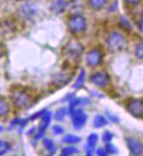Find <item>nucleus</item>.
I'll list each match as a JSON object with an SVG mask.
<instances>
[{"label":"nucleus","instance_id":"f257e3e1","mask_svg":"<svg viewBox=\"0 0 143 156\" xmlns=\"http://www.w3.org/2000/svg\"><path fill=\"white\" fill-rule=\"evenodd\" d=\"M11 99L13 105L20 110L28 109L34 104V98L27 91L21 89H15L11 93Z\"/></svg>","mask_w":143,"mask_h":156},{"label":"nucleus","instance_id":"f03ea898","mask_svg":"<svg viewBox=\"0 0 143 156\" xmlns=\"http://www.w3.org/2000/svg\"><path fill=\"white\" fill-rule=\"evenodd\" d=\"M127 41L121 33L113 31L106 38V45L112 52H120L125 48Z\"/></svg>","mask_w":143,"mask_h":156},{"label":"nucleus","instance_id":"7ed1b4c3","mask_svg":"<svg viewBox=\"0 0 143 156\" xmlns=\"http://www.w3.org/2000/svg\"><path fill=\"white\" fill-rule=\"evenodd\" d=\"M68 27L74 34L84 33L87 27L85 18L83 15L74 14L68 20Z\"/></svg>","mask_w":143,"mask_h":156},{"label":"nucleus","instance_id":"20e7f679","mask_svg":"<svg viewBox=\"0 0 143 156\" xmlns=\"http://www.w3.org/2000/svg\"><path fill=\"white\" fill-rule=\"evenodd\" d=\"M127 110L129 113L137 119H143V99L134 98L129 101L127 105Z\"/></svg>","mask_w":143,"mask_h":156},{"label":"nucleus","instance_id":"39448f33","mask_svg":"<svg viewBox=\"0 0 143 156\" xmlns=\"http://www.w3.org/2000/svg\"><path fill=\"white\" fill-rule=\"evenodd\" d=\"M64 52L66 55H68V57L72 58L74 60H77L82 55V54L84 52V47L80 43L72 41L66 46Z\"/></svg>","mask_w":143,"mask_h":156},{"label":"nucleus","instance_id":"423d86ee","mask_svg":"<svg viewBox=\"0 0 143 156\" xmlns=\"http://www.w3.org/2000/svg\"><path fill=\"white\" fill-rule=\"evenodd\" d=\"M91 82L98 88H105L110 83V76L105 72H96L91 76Z\"/></svg>","mask_w":143,"mask_h":156},{"label":"nucleus","instance_id":"0eeeda50","mask_svg":"<svg viewBox=\"0 0 143 156\" xmlns=\"http://www.w3.org/2000/svg\"><path fill=\"white\" fill-rule=\"evenodd\" d=\"M103 60V54L100 50L91 49L86 55V62L90 67H97L100 65Z\"/></svg>","mask_w":143,"mask_h":156},{"label":"nucleus","instance_id":"6e6552de","mask_svg":"<svg viewBox=\"0 0 143 156\" xmlns=\"http://www.w3.org/2000/svg\"><path fill=\"white\" fill-rule=\"evenodd\" d=\"M51 119H52V113L49 112H46L45 114L41 117V121L40 123L38 131H37L35 136H34V140L37 141L38 140L41 139L43 136H44L47 128L48 126V125L50 124Z\"/></svg>","mask_w":143,"mask_h":156},{"label":"nucleus","instance_id":"1a4fd4ad","mask_svg":"<svg viewBox=\"0 0 143 156\" xmlns=\"http://www.w3.org/2000/svg\"><path fill=\"white\" fill-rule=\"evenodd\" d=\"M72 115V125L75 129L79 130L84 126L87 122V115L82 110H76Z\"/></svg>","mask_w":143,"mask_h":156},{"label":"nucleus","instance_id":"9d476101","mask_svg":"<svg viewBox=\"0 0 143 156\" xmlns=\"http://www.w3.org/2000/svg\"><path fill=\"white\" fill-rule=\"evenodd\" d=\"M127 145L130 153L133 155H141L143 154L142 143L137 140L134 138H127Z\"/></svg>","mask_w":143,"mask_h":156},{"label":"nucleus","instance_id":"9b49d317","mask_svg":"<svg viewBox=\"0 0 143 156\" xmlns=\"http://www.w3.org/2000/svg\"><path fill=\"white\" fill-rule=\"evenodd\" d=\"M72 79V75L66 72H60L53 76V83L55 85L64 86L68 84Z\"/></svg>","mask_w":143,"mask_h":156},{"label":"nucleus","instance_id":"f8f14e48","mask_svg":"<svg viewBox=\"0 0 143 156\" xmlns=\"http://www.w3.org/2000/svg\"><path fill=\"white\" fill-rule=\"evenodd\" d=\"M98 140V136L96 133H91L87 139V144H86V154L87 155H92L93 153L95 152V147Z\"/></svg>","mask_w":143,"mask_h":156},{"label":"nucleus","instance_id":"ddd939ff","mask_svg":"<svg viewBox=\"0 0 143 156\" xmlns=\"http://www.w3.org/2000/svg\"><path fill=\"white\" fill-rule=\"evenodd\" d=\"M37 7L32 3H26L21 6V14L27 19L33 18L37 13Z\"/></svg>","mask_w":143,"mask_h":156},{"label":"nucleus","instance_id":"4468645a","mask_svg":"<svg viewBox=\"0 0 143 156\" xmlns=\"http://www.w3.org/2000/svg\"><path fill=\"white\" fill-rule=\"evenodd\" d=\"M68 3L65 0H55L51 5L50 11L55 14H61L66 10Z\"/></svg>","mask_w":143,"mask_h":156},{"label":"nucleus","instance_id":"2eb2a0df","mask_svg":"<svg viewBox=\"0 0 143 156\" xmlns=\"http://www.w3.org/2000/svg\"><path fill=\"white\" fill-rule=\"evenodd\" d=\"M43 146H44V147L48 150V152L49 153V154L50 155H53L54 154H55V152H56V147H55V143L53 142L52 140L50 139H44L42 141Z\"/></svg>","mask_w":143,"mask_h":156},{"label":"nucleus","instance_id":"dca6fc26","mask_svg":"<svg viewBox=\"0 0 143 156\" xmlns=\"http://www.w3.org/2000/svg\"><path fill=\"white\" fill-rule=\"evenodd\" d=\"M107 125V119L103 115H97L94 117L93 126L96 128H102Z\"/></svg>","mask_w":143,"mask_h":156},{"label":"nucleus","instance_id":"f3484780","mask_svg":"<svg viewBox=\"0 0 143 156\" xmlns=\"http://www.w3.org/2000/svg\"><path fill=\"white\" fill-rule=\"evenodd\" d=\"M106 3H107V0H88V4L90 7L96 11L101 10L106 5Z\"/></svg>","mask_w":143,"mask_h":156},{"label":"nucleus","instance_id":"a211bd4d","mask_svg":"<svg viewBox=\"0 0 143 156\" xmlns=\"http://www.w3.org/2000/svg\"><path fill=\"white\" fill-rule=\"evenodd\" d=\"M85 71H84V69H82V71L80 72V74H79L77 78V80L75 82V84L73 85V87L75 89H81V88H83L84 85V83H85Z\"/></svg>","mask_w":143,"mask_h":156},{"label":"nucleus","instance_id":"6ab92c4d","mask_svg":"<svg viewBox=\"0 0 143 156\" xmlns=\"http://www.w3.org/2000/svg\"><path fill=\"white\" fill-rule=\"evenodd\" d=\"M10 112V105L5 98H0V118L6 116Z\"/></svg>","mask_w":143,"mask_h":156},{"label":"nucleus","instance_id":"aec40b11","mask_svg":"<svg viewBox=\"0 0 143 156\" xmlns=\"http://www.w3.org/2000/svg\"><path fill=\"white\" fill-rule=\"evenodd\" d=\"M63 141L67 144H77L81 141V138L73 134H67L63 138Z\"/></svg>","mask_w":143,"mask_h":156},{"label":"nucleus","instance_id":"412c9836","mask_svg":"<svg viewBox=\"0 0 143 156\" xmlns=\"http://www.w3.org/2000/svg\"><path fill=\"white\" fill-rule=\"evenodd\" d=\"M79 152V150L75 147H67L62 150L61 155L63 156H69L72 155V154H76Z\"/></svg>","mask_w":143,"mask_h":156},{"label":"nucleus","instance_id":"4be33fe9","mask_svg":"<svg viewBox=\"0 0 143 156\" xmlns=\"http://www.w3.org/2000/svg\"><path fill=\"white\" fill-rule=\"evenodd\" d=\"M68 114V110L66 108H60L55 114V119L57 121H63Z\"/></svg>","mask_w":143,"mask_h":156},{"label":"nucleus","instance_id":"5701e85b","mask_svg":"<svg viewBox=\"0 0 143 156\" xmlns=\"http://www.w3.org/2000/svg\"><path fill=\"white\" fill-rule=\"evenodd\" d=\"M134 55L136 58L143 60V41L139 42L136 45L135 48H134Z\"/></svg>","mask_w":143,"mask_h":156},{"label":"nucleus","instance_id":"b1692460","mask_svg":"<svg viewBox=\"0 0 143 156\" xmlns=\"http://www.w3.org/2000/svg\"><path fill=\"white\" fill-rule=\"evenodd\" d=\"M11 144L5 140H0V155L5 154V153H7L8 151L11 150Z\"/></svg>","mask_w":143,"mask_h":156},{"label":"nucleus","instance_id":"393cba45","mask_svg":"<svg viewBox=\"0 0 143 156\" xmlns=\"http://www.w3.org/2000/svg\"><path fill=\"white\" fill-rule=\"evenodd\" d=\"M113 139V134L110 132V131H105L104 133H103V136H102V140L105 143H110L112 141V140Z\"/></svg>","mask_w":143,"mask_h":156},{"label":"nucleus","instance_id":"a878e982","mask_svg":"<svg viewBox=\"0 0 143 156\" xmlns=\"http://www.w3.org/2000/svg\"><path fill=\"white\" fill-rule=\"evenodd\" d=\"M105 149H106L108 154H117V153L119 152L117 147H115L114 145H113V144H111V143H107V144H106Z\"/></svg>","mask_w":143,"mask_h":156},{"label":"nucleus","instance_id":"bb28decb","mask_svg":"<svg viewBox=\"0 0 143 156\" xmlns=\"http://www.w3.org/2000/svg\"><path fill=\"white\" fill-rule=\"evenodd\" d=\"M47 111L46 110H41V111H40V112H36V113H34L33 116H31L29 119H27L28 120H31V121H34L35 120V119H39V118H41L43 115L45 114V112H46Z\"/></svg>","mask_w":143,"mask_h":156},{"label":"nucleus","instance_id":"cd10ccee","mask_svg":"<svg viewBox=\"0 0 143 156\" xmlns=\"http://www.w3.org/2000/svg\"><path fill=\"white\" fill-rule=\"evenodd\" d=\"M120 25H121V27H123V29H125V30H127V31H130L132 27H131V25L129 24V22L125 19V18H121V20H120Z\"/></svg>","mask_w":143,"mask_h":156},{"label":"nucleus","instance_id":"c85d7f7f","mask_svg":"<svg viewBox=\"0 0 143 156\" xmlns=\"http://www.w3.org/2000/svg\"><path fill=\"white\" fill-rule=\"evenodd\" d=\"M52 132L54 133L55 135H60L63 133L64 130H63V128L62 127V126H54L52 127Z\"/></svg>","mask_w":143,"mask_h":156},{"label":"nucleus","instance_id":"c756f323","mask_svg":"<svg viewBox=\"0 0 143 156\" xmlns=\"http://www.w3.org/2000/svg\"><path fill=\"white\" fill-rule=\"evenodd\" d=\"M107 116H108V118H109L111 120L113 121V122L117 123V122H119V121H120V119H119L117 116L113 115V114L112 113V112H107Z\"/></svg>","mask_w":143,"mask_h":156},{"label":"nucleus","instance_id":"7c9ffc66","mask_svg":"<svg viewBox=\"0 0 143 156\" xmlns=\"http://www.w3.org/2000/svg\"><path fill=\"white\" fill-rule=\"evenodd\" d=\"M107 151H106V149L105 148H102V147H100V148H98V150H97V154L99 156H105L107 155Z\"/></svg>","mask_w":143,"mask_h":156},{"label":"nucleus","instance_id":"2f4dec72","mask_svg":"<svg viewBox=\"0 0 143 156\" xmlns=\"http://www.w3.org/2000/svg\"><path fill=\"white\" fill-rule=\"evenodd\" d=\"M142 0H125V2L127 4H128L130 5H136L138 4H140Z\"/></svg>","mask_w":143,"mask_h":156},{"label":"nucleus","instance_id":"473e14b6","mask_svg":"<svg viewBox=\"0 0 143 156\" xmlns=\"http://www.w3.org/2000/svg\"><path fill=\"white\" fill-rule=\"evenodd\" d=\"M137 26H138V28H139V30L143 34V17L141 18V19H140L139 20V21H138V23H137Z\"/></svg>","mask_w":143,"mask_h":156},{"label":"nucleus","instance_id":"72a5a7b5","mask_svg":"<svg viewBox=\"0 0 143 156\" xmlns=\"http://www.w3.org/2000/svg\"><path fill=\"white\" fill-rule=\"evenodd\" d=\"M3 131H4V128H3L2 126H0V133H1V132H3Z\"/></svg>","mask_w":143,"mask_h":156}]
</instances>
